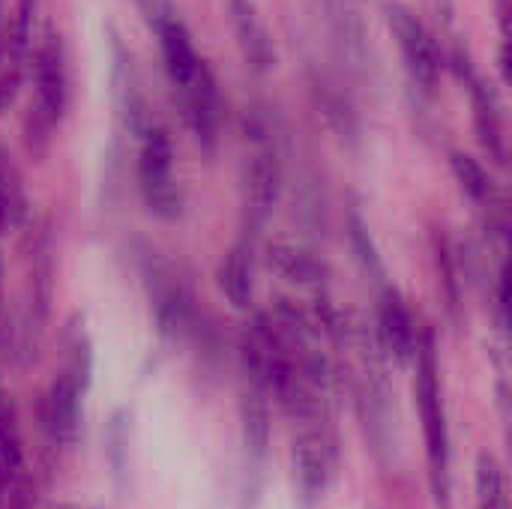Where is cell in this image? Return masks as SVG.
<instances>
[{
  "label": "cell",
  "mask_w": 512,
  "mask_h": 509,
  "mask_svg": "<svg viewBox=\"0 0 512 509\" xmlns=\"http://www.w3.org/2000/svg\"><path fill=\"white\" fill-rule=\"evenodd\" d=\"M141 9L159 39L162 69L174 90L180 117L192 141L204 153H213L225 117V102L216 75L207 57L195 48V39L171 0H141Z\"/></svg>",
  "instance_id": "obj_1"
},
{
  "label": "cell",
  "mask_w": 512,
  "mask_h": 509,
  "mask_svg": "<svg viewBox=\"0 0 512 509\" xmlns=\"http://www.w3.org/2000/svg\"><path fill=\"white\" fill-rule=\"evenodd\" d=\"M414 402L423 423L426 459H429V483L438 504L450 498V426L444 408V384H441V360L435 333L423 330L414 351Z\"/></svg>",
  "instance_id": "obj_2"
},
{
  "label": "cell",
  "mask_w": 512,
  "mask_h": 509,
  "mask_svg": "<svg viewBox=\"0 0 512 509\" xmlns=\"http://www.w3.org/2000/svg\"><path fill=\"white\" fill-rule=\"evenodd\" d=\"M33 93L24 114V138L33 150H45L69 105V60L57 27H45L30 57Z\"/></svg>",
  "instance_id": "obj_3"
},
{
  "label": "cell",
  "mask_w": 512,
  "mask_h": 509,
  "mask_svg": "<svg viewBox=\"0 0 512 509\" xmlns=\"http://www.w3.org/2000/svg\"><path fill=\"white\" fill-rule=\"evenodd\" d=\"M282 147L276 126L258 108L246 111V156H243V207L261 225L282 195Z\"/></svg>",
  "instance_id": "obj_4"
},
{
  "label": "cell",
  "mask_w": 512,
  "mask_h": 509,
  "mask_svg": "<svg viewBox=\"0 0 512 509\" xmlns=\"http://www.w3.org/2000/svg\"><path fill=\"white\" fill-rule=\"evenodd\" d=\"M138 159H135V177H138V192L147 204V210L156 219H177L183 213V186L174 174V147L171 135L165 126L150 117L138 132Z\"/></svg>",
  "instance_id": "obj_5"
},
{
  "label": "cell",
  "mask_w": 512,
  "mask_h": 509,
  "mask_svg": "<svg viewBox=\"0 0 512 509\" xmlns=\"http://www.w3.org/2000/svg\"><path fill=\"white\" fill-rule=\"evenodd\" d=\"M90 381V351L81 345V336L69 342L66 366L51 378L42 396V429L54 447H72L81 426L84 390Z\"/></svg>",
  "instance_id": "obj_6"
},
{
  "label": "cell",
  "mask_w": 512,
  "mask_h": 509,
  "mask_svg": "<svg viewBox=\"0 0 512 509\" xmlns=\"http://www.w3.org/2000/svg\"><path fill=\"white\" fill-rule=\"evenodd\" d=\"M384 21H387L393 42L399 45V54H402V63H405L411 84L423 96H432L438 90L441 72L447 66L438 39L420 21V15L399 0H384Z\"/></svg>",
  "instance_id": "obj_7"
},
{
  "label": "cell",
  "mask_w": 512,
  "mask_h": 509,
  "mask_svg": "<svg viewBox=\"0 0 512 509\" xmlns=\"http://www.w3.org/2000/svg\"><path fill=\"white\" fill-rule=\"evenodd\" d=\"M450 69L456 72V78L465 84L468 96H471V111H474V132L480 147L486 150L489 159H495L498 165L507 162V126H504V105H501V93L495 90V84L480 75V69L474 66V57L465 45H456L450 54Z\"/></svg>",
  "instance_id": "obj_8"
},
{
  "label": "cell",
  "mask_w": 512,
  "mask_h": 509,
  "mask_svg": "<svg viewBox=\"0 0 512 509\" xmlns=\"http://www.w3.org/2000/svg\"><path fill=\"white\" fill-rule=\"evenodd\" d=\"M144 288L150 297V309L153 318L159 324V333L168 339H189L195 336V306H192V294L186 288V282L180 279V273H174L171 264L156 261L153 255L144 261Z\"/></svg>",
  "instance_id": "obj_9"
},
{
  "label": "cell",
  "mask_w": 512,
  "mask_h": 509,
  "mask_svg": "<svg viewBox=\"0 0 512 509\" xmlns=\"http://www.w3.org/2000/svg\"><path fill=\"white\" fill-rule=\"evenodd\" d=\"M327 30L333 36V45L339 57L348 63L351 72L369 75L372 72V42L366 30V18L357 0H318Z\"/></svg>",
  "instance_id": "obj_10"
},
{
  "label": "cell",
  "mask_w": 512,
  "mask_h": 509,
  "mask_svg": "<svg viewBox=\"0 0 512 509\" xmlns=\"http://www.w3.org/2000/svg\"><path fill=\"white\" fill-rule=\"evenodd\" d=\"M333 471V450L324 435V426H306L294 441V483L300 507L315 509L321 504Z\"/></svg>",
  "instance_id": "obj_11"
},
{
  "label": "cell",
  "mask_w": 512,
  "mask_h": 509,
  "mask_svg": "<svg viewBox=\"0 0 512 509\" xmlns=\"http://www.w3.org/2000/svg\"><path fill=\"white\" fill-rule=\"evenodd\" d=\"M228 21H231L234 42H237L243 63L258 75L273 72L279 51H276V39L264 21L258 0H228Z\"/></svg>",
  "instance_id": "obj_12"
},
{
  "label": "cell",
  "mask_w": 512,
  "mask_h": 509,
  "mask_svg": "<svg viewBox=\"0 0 512 509\" xmlns=\"http://www.w3.org/2000/svg\"><path fill=\"white\" fill-rule=\"evenodd\" d=\"M420 333L423 330L417 327V318H414L408 300L402 297V291L393 285H384L381 297H378V342H381V348L396 363L405 366L414 360Z\"/></svg>",
  "instance_id": "obj_13"
},
{
  "label": "cell",
  "mask_w": 512,
  "mask_h": 509,
  "mask_svg": "<svg viewBox=\"0 0 512 509\" xmlns=\"http://www.w3.org/2000/svg\"><path fill=\"white\" fill-rule=\"evenodd\" d=\"M240 429H243V450L249 459V474H261L267 447H270V414H267L264 396L252 387L240 399Z\"/></svg>",
  "instance_id": "obj_14"
},
{
  "label": "cell",
  "mask_w": 512,
  "mask_h": 509,
  "mask_svg": "<svg viewBox=\"0 0 512 509\" xmlns=\"http://www.w3.org/2000/svg\"><path fill=\"white\" fill-rule=\"evenodd\" d=\"M216 282H219V291L225 294V300L246 312L255 300V279H252V252L246 243H237L231 246L222 261H219V270H216Z\"/></svg>",
  "instance_id": "obj_15"
},
{
  "label": "cell",
  "mask_w": 512,
  "mask_h": 509,
  "mask_svg": "<svg viewBox=\"0 0 512 509\" xmlns=\"http://www.w3.org/2000/svg\"><path fill=\"white\" fill-rule=\"evenodd\" d=\"M267 264L285 282L303 285V288H321L324 276H327V270L318 261V255H312L309 249L294 246V243H270L267 246Z\"/></svg>",
  "instance_id": "obj_16"
},
{
  "label": "cell",
  "mask_w": 512,
  "mask_h": 509,
  "mask_svg": "<svg viewBox=\"0 0 512 509\" xmlns=\"http://www.w3.org/2000/svg\"><path fill=\"white\" fill-rule=\"evenodd\" d=\"M450 171L459 183V189L480 207H495V180L486 171V165L465 153V150H450Z\"/></svg>",
  "instance_id": "obj_17"
},
{
  "label": "cell",
  "mask_w": 512,
  "mask_h": 509,
  "mask_svg": "<svg viewBox=\"0 0 512 509\" xmlns=\"http://www.w3.org/2000/svg\"><path fill=\"white\" fill-rule=\"evenodd\" d=\"M24 471V453H21V432L12 402L0 393V477L15 486Z\"/></svg>",
  "instance_id": "obj_18"
},
{
  "label": "cell",
  "mask_w": 512,
  "mask_h": 509,
  "mask_svg": "<svg viewBox=\"0 0 512 509\" xmlns=\"http://www.w3.org/2000/svg\"><path fill=\"white\" fill-rule=\"evenodd\" d=\"M474 486H477V504L480 509H510V492L501 462L492 453L477 456L474 468Z\"/></svg>",
  "instance_id": "obj_19"
},
{
  "label": "cell",
  "mask_w": 512,
  "mask_h": 509,
  "mask_svg": "<svg viewBox=\"0 0 512 509\" xmlns=\"http://www.w3.org/2000/svg\"><path fill=\"white\" fill-rule=\"evenodd\" d=\"M348 237H351V243H354V252H357L360 264H363L369 273L384 276V267H381L378 249H375V243H372L369 225L363 222V216H360L357 210H351V216H348Z\"/></svg>",
  "instance_id": "obj_20"
},
{
  "label": "cell",
  "mask_w": 512,
  "mask_h": 509,
  "mask_svg": "<svg viewBox=\"0 0 512 509\" xmlns=\"http://www.w3.org/2000/svg\"><path fill=\"white\" fill-rule=\"evenodd\" d=\"M6 489H12V486L0 477V509H3V495H6Z\"/></svg>",
  "instance_id": "obj_21"
},
{
  "label": "cell",
  "mask_w": 512,
  "mask_h": 509,
  "mask_svg": "<svg viewBox=\"0 0 512 509\" xmlns=\"http://www.w3.org/2000/svg\"><path fill=\"white\" fill-rule=\"evenodd\" d=\"M0 285H3V264H0Z\"/></svg>",
  "instance_id": "obj_22"
}]
</instances>
